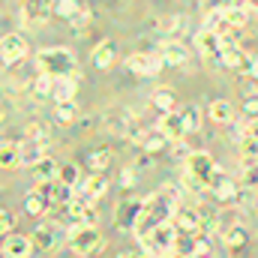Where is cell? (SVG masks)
<instances>
[{
	"instance_id": "27",
	"label": "cell",
	"mask_w": 258,
	"mask_h": 258,
	"mask_svg": "<svg viewBox=\"0 0 258 258\" xmlns=\"http://www.w3.org/2000/svg\"><path fill=\"white\" fill-rule=\"evenodd\" d=\"M0 165H3V171H12L15 165H21V144L3 141V147H0Z\"/></svg>"
},
{
	"instance_id": "36",
	"label": "cell",
	"mask_w": 258,
	"mask_h": 258,
	"mask_svg": "<svg viewBox=\"0 0 258 258\" xmlns=\"http://www.w3.org/2000/svg\"><path fill=\"white\" fill-rule=\"evenodd\" d=\"M240 72H243V75H249V78H258V54H255V51H243Z\"/></svg>"
},
{
	"instance_id": "20",
	"label": "cell",
	"mask_w": 258,
	"mask_h": 258,
	"mask_svg": "<svg viewBox=\"0 0 258 258\" xmlns=\"http://www.w3.org/2000/svg\"><path fill=\"white\" fill-rule=\"evenodd\" d=\"M138 147L156 156V153H162V150L168 147V135H165L162 129H147V132H144V138L138 141Z\"/></svg>"
},
{
	"instance_id": "23",
	"label": "cell",
	"mask_w": 258,
	"mask_h": 258,
	"mask_svg": "<svg viewBox=\"0 0 258 258\" xmlns=\"http://www.w3.org/2000/svg\"><path fill=\"white\" fill-rule=\"evenodd\" d=\"M42 159H45V153H42V141H33V138L21 141V165L33 168V165L42 162Z\"/></svg>"
},
{
	"instance_id": "26",
	"label": "cell",
	"mask_w": 258,
	"mask_h": 258,
	"mask_svg": "<svg viewBox=\"0 0 258 258\" xmlns=\"http://www.w3.org/2000/svg\"><path fill=\"white\" fill-rule=\"evenodd\" d=\"M207 114H210V120H213V123H231L234 108H231V102H228V99H213V102H210V108H207Z\"/></svg>"
},
{
	"instance_id": "17",
	"label": "cell",
	"mask_w": 258,
	"mask_h": 258,
	"mask_svg": "<svg viewBox=\"0 0 258 258\" xmlns=\"http://www.w3.org/2000/svg\"><path fill=\"white\" fill-rule=\"evenodd\" d=\"M222 66H228V69H237L240 72V63H243V48L237 45V39H222V45H219V57H216Z\"/></svg>"
},
{
	"instance_id": "28",
	"label": "cell",
	"mask_w": 258,
	"mask_h": 258,
	"mask_svg": "<svg viewBox=\"0 0 258 258\" xmlns=\"http://www.w3.org/2000/svg\"><path fill=\"white\" fill-rule=\"evenodd\" d=\"M111 63H114V42H111V39H105V42H99V45L93 48V66L108 69Z\"/></svg>"
},
{
	"instance_id": "42",
	"label": "cell",
	"mask_w": 258,
	"mask_h": 258,
	"mask_svg": "<svg viewBox=\"0 0 258 258\" xmlns=\"http://www.w3.org/2000/svg\"><path fill=\"white\" fill-rule=\"evenodd\" d=\"M84 27H87V12H78V15L72 18V30H75V33H84Z\"/></svg>"
},
{
	"instance_id": "15",
	"label": "cell",
	"mask_w": 258,
	"mask_h": 258,
	"mask_svg": "<svg viewBox=\"0 0 258 258\" xmlns=\"http://www.w3.org/2000/svg\"><path fill=\"white\" fill-rule=\"evenodd\" d=\"M36 246H33V237H24V234H9L3 237V255L6 258H30Z\"/></svg>"
},
{
	"instance_id": "30",
	"label": "cell",
	"mask_w": 258,
	"mask_h": 258,
	"mask_svg": "<svg viewBox=\"0 0 258 258\" xmlns=\"http://www.w3.org/2000/svg\"><path fill=\"white\" fill-rule=\"evenodd\" d=\"M57 180H60L63 186H72V189H75V186H81L84 177H81V168H78L75 162H66V165H60V177H57Z\"/></svg>"
},
{
	"instance_id": "41",
	"label": "cell",
	"mask_w": 258,
	"mask_h": 258,
	"mask_svg": "<svg viewBox=\"0 0 258 258\" xmlns=\"http://www.w3.org/2000/svg\"><path fill=\"white\" fill-rule=\"evenodd\" d=\"M27 138L42 141V138H45V126H42V123H30V126H27Z\"/></svg>"
},
{
	"instance_id": "45",
	"label": "cell",
	"mask_w": 258,
	"mask_h": 258,
	"mask_svg": "<svg viewBox=\"0 0 258 258\" xmlns=\"http://www.w3.org/2000/svg\"><path fill=\"white\" fill-rule=\"evenodd\" d=\"M135 258H150V255H135Z\"/></svg>"
},
{
	"instance_id": "47",
	"label": "cell",
	"mask_w": 258,
	"mask_h": 258,
	"mask_svg": "<svg viewBox=\"0 0 258 258\" xmlns=\"http://www.w3.org/2000/svg\"><path fill=\"white\" fill-rule=\"evenodd\" d=\"M255 207H258V195H255Z\"/></svg>"
},
{
	"instance_id": "18",
	"label": "cell",
	"mask_w": 258,
	"mask_h": 258,
	"mask_svg": "<svg viewBox=\"0 0 258 258\" xmlns=\"http://www.w3.org/2000/svg\"><path fill=\"white\" fill-rule=\"evenodd\" d=\"M195 45H198L201 57H207V60H216V57H219V45H222V39H219L213 30H201V33L195 36Z\"/></svg>"
},
{
	"instance_id": "16",
	"label": "cell",
	"mask_w": 258,
	"mask_h": 258,
	"mask_svg": "<svg viewBox=\"0 0 258 258\" xmlns=\"http://www.w3.org/2000/svg\"><path fill=\"white\" fill-rule=\"evenodd\" d=\"M156 129H162L168 135V141H180L186 135V123H183V114L180 111H171V114H162Z\"/></svg>"
},
{
	"instance_id": "2",
	"label": "cell",
	"mask_w": 258,
	"mask_h": 258,
	"mask_svg": "<svg viewBox=\"0 0 258 258\" xmlns=\"http://www.w3.org/2000/svg\"><path fill=\"white\" fill-rule=\"evenodd\" d=\"M36 69L39 75L66 78V75H75V57L69 48H42L36 54Z\"/></svg>"
},
{
	"instance_id": "6",
	"label": "cell",
	"mask_w": 258,
	"mask_h": 258,
	"mask_svg": "<svg viewBox=\"0 0 258 258\" xmlns=\"http://www.w3.org/2000/svg\"><path fill=\"white\" fill-rule=\"evenodd\" d=\"M141 213H144V198H123V201L114 207V225H117L120 231H135Z\"/></svg>"
},
{
	"instance_id": "39",
	"label": "cell",
	"mask_w": 258,
	"mask_h": 258,
	"mask_svg": "<svg viewBox=\"0 0 258 258\" xmlns=\"http://www.w3.org/2000/svg\"><path fill=\"white\" fill-rule=\"evenodd\" d=\"M243 111H246L249 120H255L258 117V96H246V99H243Z\"/></svg>"
},
{
	"instance_id": "14",
	"label": "cell",
	"mask_w": 258,
	"mask_h": 258,
	"mask_svg": "<svg viewBox=\"0 0 258 258\" xmlns=\"http://www.w3.org/2000/svg\"><path fill=\"white\" fill-rule=\"evenodd\" d=\"M0 48H3V63H6V66L24 60V54H27V42H24V36H21V33H6Z\"/></svg>"
},
{
	"instance_id": "37",
	"label": "cell",
	"mask_w": 258,
	"mask_h": 258,
	"mask_svg": "<svg viewBox=\"0 0 258 258\" xmlns=\"http://www.w3.org/2000/svg\"><path fill=\"white\" fill-rule=\"evenodd\" d=\"M171 156H174V159H180V162H186V159L192 156V150H189V144L180 138V141H171Z\"/></svg>"
},
{
	"instance_id": "25",
	"label": "cell",
	"mask_w": 258,
	"mask_h": 258,
	"mask_svg": "<svg viewBox=\"0 0 258 258\" xmlns=\"http://www.w3.org/2000/svg\"><path fill=\"white\" fill-rule=\"evenodd\" d=\"M54 123H57V126H72V123H78V105H75L72 99L54 105Z\"/></svg>"
},
{
	"instance_id": "35",
	"label": "cell",
	"mask_w": 258,
	"mask_h": 258,
	"mask_svg": "<svg viewBox=\"0 0 258 258\" xmlns=\"http://www.w3.org/2000/svg\"><path fill=\"white\" fill-rule=\"evenodd\" d=\"M33 90H36V96H54V78L51 75H36Z\"/></svg>"
},
{
	"instance_id": "3",
	"label": "cell",
	"mask_w": 258,
	"mask_h": 258,
	"mask_svg": "<svg viewBox=\"0 0 258 258\" xmlns=\"http://www.w3.org/2000/svg\"><path fill=\"white\" fill-rule=\"evenodd\" d=\"M99 243H102V234H99L96 225H72L66 231V246L75 255H90V252L99 249Z\"/></svg>"
},
{
	"instance_id": "21",
	"label": "cell",
	"mask_w": 258,
	"mask_h": 258,
	"mask_svg": "<svg viewBox=\"0 0 258 258\" xmlns=\"http://www.w3.org/2000/svg\"><path fill=\"white\" fill-rule=\"evenodd\" d=\"M150 102H153V108H156L159 114H171V111H177V96H174L171 87H159V90L150 96Z\"/></svg>"
},
{
	"instance_id": "44",
	"label": "cell",
	"mask_w": 258,
	"mask_h": 258,
	"mask_svg": "<svg viewBox=\"0 0 258 258\" xmlns=\"http://www.w3.org/2000/svg\"><path fill=\"white\" fill-rule=\"evenodd\" d=\"M246 138L258 141V117H255V120H246Z\"/></svg>"
},
{
	"instance_id": "31",
	"label": "cell",
	"mask_w": 258,
	"mask_h": 258,
	"mask_svg": "<svg viewBox=\"0 0 258 258\" xmlns=\"http://www.w3.org/2000/svg\"><path fill=\"white\" fill-rule=\"evenodd\" d=\"M108 162H111V150L108 147H96L90 153V171H105Z\"/></svg>"
},
{
	"instance_id": "7",
	"label": "cell",
	"mask_w": 258,
	"mask_h": 258,
	"mask_svg": "<svg viewBox=\"0 0 258 258\" xmlns=\"http://www.w3.org/2000/svg\"><path fill=\"white\" fill-rule=\"evenodd\" d=\"M30 237H33V246L39 252H54L60 246V240H66V231L57 222H42V225H36V231Z\"/></svg>"
},
{
	"instance_id": "19",
	"label": "cell",
	"mask_w": 258,
	"mask_h": 258,
	"mask_svg": "<svg viewBox=\"0 0 258 258\" xmlns=\"http://www.w3.org/2000/svg\"><path fill=\"white\" fill-rule=\"evenodd\" d=\"M30 174H33L36 186H42V183H54V180L60 177V165H57L54 159H48V156H45L42 162H36V165H33V171H30Z\"/></svg>"
},
{
	"instance_id": "13",
	"label": "cell",
	"mask_w": 258,
	"mask_h": 258,
	"mask_svg": "<svg viewBox=\"0 0 258 258\" xmlns=\"http://www.w3.org/2000/svg\"><path fill=\"white\" fill-rule=\"evenodd\" d=\"M54 207V201H51V195L45 192V186H36V189H30L27 198H24V210L30 213V216H45L48 210Z\"/></svg>"
},
{
	"instance_id": "38",
	"label": "cell",
	"mask_w": 258,
	"mask_h": 258,
	"mask_svg": "<svg viewBox=\"0 0 258 258\" xmlns=\"http://www.w3.org/2000/svg\"><path fill=\"white\" fill-rule=\"evenodd\" d=\"M15 222H18V219H15L12 210H3V213H0V231H3V237H9V231L15 228Z\"/></svg>"
},
{
	"instance_id": "9",
	"label": "cell",
	"mask_w": 258,
	"mask_h": 258,
	"mask_svg": "<svg viewBox=\"0 0 258 258\" xmlns=\"http://www.w3.org/2000/svg\"><path fill=\"white\" fill-rule=\"evenodd\" d=\"M171 222H174V228L180 231V237L201 234V228H204V219H201V213H198V210H192V207H177Z\"/></svg>"
},
{
	"instance_id": "32",
	"label": "cell",
	"mask_w": 258,
	"mask_h": 258,
	"mask_svg": "<svg viewBox=\"0 0 258 258\" xmlns=\"http://www.w3.org/2000/svg\"><path fill=\"white\" fill-rule=\"evenodd\" d=\"M78 12H81L78 0H57V3H54V15H60V18H69V21H72Z\"/></svg>"
},
{
	"instance_id": "10",
	"label": "cell",
	"mask_w": 258,
	"mask_h": 258,
	"mask_svg": "<svg viewBox=\"0 0 258 258\" xmlns=\"http://www.w3.org/2000/svg\"><path fill=\"white\" fill-rule=\"evenodd\" d=\"M108 186H111V180H108V174H105V171H90V174L81 180V186H78V195L96 204L102 195L108 192Z\"/></svg>"
},
{
	"instance_id": "34",
	"label": "cell",
	"mask_w": 258,
	"mask_h": 258,
	"mask_svg": "<svg viewBox=\"0 0 258 258\" xmlns=\"http://www.w3.org/2000/svg\"><path fill=\"white\" fill-rule=\"evenodd\" d=\"M225 18H228V24H231L234 30H240V27L246 24V9H243V6H228V9H225Z\"/></svg>"
},
{
	"instance_id": "46",
	"label": "cell",
	"mask_w": 258,
	"mask_h": 258,
	"mask_svg": "<svg viewBox=\"0 0 258 258\" xmlns=\"http://www.w3.org/2000/svg\"><path fill=\"white\" fill-rule=\"evenodd\" d=\"M117 258H132V255H117Z\"/></svg>"
},
{
	"instance_id": "11",
	"label": "cell",
	"mask_w": 258,
	"mask_h": 258,
	"mask_svg": "<svg viewBox=\"0 0 258 258\" xmlns=\"http://www.w3.org/2000/svg\"><path fill=\"white\" fill-rule=\"evenodd\" d=\"M66 213H69V219H75V225H96V219H99L93 201H87V198H81V195L72 198V204L66 207Z\"/></svg>"
},
{
	"instance_id": "40",
	"label": "cell",
	"mask_w": 258,
	"mask_h": 258,
	"mask_svg": "<svg viewBox=\"0 0 258 258\" xmlns=\"http://www.w3.org/2000/svg\"><path fill=\"white\" fill-rule=\"evenodd\" d=\"M135 180H138V177H135V168H132V165H126V168L120 171V186H123V189H129V186H135Z\"/></svg>"
},
{
	"instance_id": "22",
	"label": "cell",
	"mask_w": 258,
	"mask_h": 258,
	"mask_svg": "<svg viewBox=\"0 0 258 258\" xmlns=\"http://www.w3.org/2000/svg\"><path fill=\"white\" fill-rule=\"evenodd\" d=\"M159 54L165 57V63H171V66L186 63V57H189L186 45H183V42H177V39H168V42L162 45V51H159Z\"/></svg>"
},
{
	"instance_id": "5",
	"label": "cell",
	"mask_w": 258,
	"mask_h": 258,
	"mask_svg": "<svg viewBox=\"0 0 258 258\" xmlns=\"http://www.w3.org/2000/svg\"><path fill=\"white\" fill-rule=\"evenodd\" d=\"M210 195H213L216 201H225V204H240L246 192H240L237 180H234L228 171L216 168V174H213V180H210Z\"/></svg>"
},
{
	"instance_id": "8",
	"label": "cell",
	"mask_w": 258,
	"mask_h": 258,
	"mask_svg": "<svg viewBox=\"0 0 258 258\" xmlns=\"http://www.w3.org/2000/svg\"><path fill=\"white\" fill-rule=\"evenodd\" d=\"M165 63V57L156 51H135V54H129L126 57V69L132 75H141V78H147V75H156L159 69Z\"/></svg>"
},
{
	"instance_id": "1",
	"label": "cell",
	"mask_w": 258,
	"mask_h": 258,
	"mask_svg": "<svg viewBox=\"0 0 258 258\" xmlns=\"http://www.w3.org/2000/svg\"><path fill=\"white\" fill-rule=\"evenodd\" d=\"M174 210H177V204L168 198L165 192H153L144 198V213H141V219H138V225H135V237L141 240L144 234H150L153 228H159V225H165V222H171L174 219Z\"/></svg>"
},
{
	"instance_id": "4",
	"label": "cell",
	"mask_w": 258,
	"mask_h": 258,
	"mask_svg": "<svg viewBox=\"0 0 258 258\" xmlns=\"http://www.w3.org/2000/svg\"><path fill=\"white\" fill-rule=\"evenodd\" d=\"M216 162H213V156L207 153V150H192V156L183 162V171L189 174V177H195L204 189H210V180H213V174H216Z\"/></svg>"
},
{
	"instance_id": "24",
	"label": "cell",
	"mask_w": 258,
	"mask_h": 258,
	"mask_svg": "<svg viewBox=\"0 0 258 258\" xmlns=\"http://www.w3.org/2000/svg\"><path fill=\"white\" fill-rule=\"evenodd\" d=\"M222 240H225V246H228L231 252H243V249H246V243H249V231H246V225H240V222H237V225L222 237Z\"/></svg>"
},
{
	"instance_id": "12",
	"label": "cell",
	"mask_w": 258,
	"mask_h": 258,
	"mask_svg": "<svg viewBox=\"0 0 258 258\" xmlns=\"http://www.w3.org/2000/svg\"><path fill=\"white\" fill-rule=\"evenodd\" d=\"M51 12H54L51 0H24L21 3V18L27 24H42V21H48Z\"/></svg>"
},
{
	"instance_id": "33",
	"label": "cell",
	"mask_w": 258,
	"mask_h": 258,
	"mask_svg": "<svg viewBox=\"0 0 258 258\" xmlns=\"http://www.w3.org/2000/svg\"><path fill=\"white\" fill-rule=\"evenodd\" d=\"M180 114H183L186 132H195V129H201V108H198V105H186Z\"/></svg>"
},
{
	"instance_id": "43",
	"label": "cell",
	"mask_w": 258,
	"mask_h": 258,
	"mask_svg": "<svg viewBox=\"0 0 258 258\" xmlns=\"http://www.w3.org/2000/svg\"><path fill=\"white\" fill-rule=\"evenodd\" d=\"M150 159H153V153H147V150H141V156H138V159L132 162V168H135V171H138V168H147V165H150Z\"/></svg>"
},
{
	"instance_id": "29",
	"label": "cell",
	"mask_w": 258,
	"mask_h": 258,
	"mask_svg": "<svg viewBox=\"0 0 258 258\" xmlns=\"http://www.w3.org/2000/svg\"><path fill=\"white\" fill-rule=\"evenodd\" d=\"M75 75H66V78H54V96L51 99H57V102H69L72 96H75Z\"/></svg>"
}]
</instances>
